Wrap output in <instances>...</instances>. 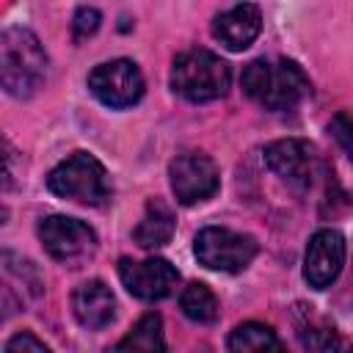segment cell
I'll use <instances>...</instances> for the list:
<instances>
[{"mask_svg": "<svg viewBox=\"0 0 353 353\" xmlns=\"http://www.w3.org/2000/svg\"><path fill=\"white\" fill-rule=\"evenodd\" d=\"M345 265V237L336 229H320L312 234L303 254V279L314 290H325L336 281Z\"/></svg>", "mask_w": 353, "mask_h": 353, "instance_id": "11", "label": "cell"}, {"mask_svg": "<svg viewBox=\"0 0 353 353\" xmlns=\"http://www.w3.org/2000/svg\"><path fill=\"white\" fill-rule=\"evenodd\" d=\"M226 347L229 350H281V339L273 334V328L262 323H243L229 334Z\"/></svg>", "mask_w": 353, "mask_h": 353, "instance_id": "17", "label": "cell"}, {"mask_svg": "<svg viewBox=\"0 0 353 353\" xmlns=\"http://www.w3.org/2000/svg\"><path fill=\"white\" fill-rule=\"evenodd\" d=\"M179 306H182L185 317L193 320V323H215L218 320V298L201 281H193V284H188L182 290Z\"/></svg>", "mask_w": 353, "mask_h": 353, "instance_id": "16", "label": "cell"}, {"mask_svg": "<svg viewBox=\"0 0 353 353\" xmlns=\"http://www.w3.org/2000/svg\"><path fill=\"white\" fill-rule=\"evenodd\" d=\"M262 30V11L254 3H237L215 17L212 36L232 52H240L254 44Z\"/></svg>", "mask_w": 353, "mask_h": 353, "instance_id": "12", "label": "cell"}, {"mask_svg": "<svg viewBox=\"0 0 353 353\" xmlns=\"http://www.w3.org/2000/svg\"><path fill=\"white\" fill-rule=\"evenodd\" d=\"M193 251L204 268L221 270V273H237L248 268L251 259L256 256V240L251 234H243L226 226H207L196 234Z\"/></svg>", "mask_w": 353, "mask_h": 353, "instance_id": "5", "label": "cell"}, {"mask_svg": "<svg viewBox=\"0 0 353 353\" xmlns=\"http://www.w3.org/2000/svg\"><path fill=\"white\" fill-rule=\"evenodd\" d=\"M25 353V350H30V353H47L50 347L41 342V339H36L33 334H28V331H22V334H17V336H11L8 342H6V353Z\"/></svg>", "mask_w": 353, "mask_h": 353, "instance_id": "20", "label": "cell"}, {"mask_svg": "<svg viewBox=\"0 0 353 353\" xmlns=\"http://www.w3.org/2000/svg\"><path fill=\"white\" fill-rule=\"evenodd\" d=\"M39 240L44 245V251L63 262L77 268L80 262L91 259L97 251V234L88 223L69 218V215H47L39 223Z\"/></svg>", "mask_w": 353, "mask_h": 353, "instance_id": "6", "label": "cell"}, {"mask_svg": "<svg viewBox=\"0 0 353 353\" xmlns=\"http://www.w3.org/2000/svg\"><path fill=\"white\" fill-rule=\"evenodd\" d=\"M243 91L268 110H290L309 97L312 85L303 69L292 61L256 58L243 69Z\"/></svg>", "mask_w": 353, "mask_h": 353, "instance_id": "1", "label": "cell"}, {"mask_svg": "<svg viewBox=\"0 0 353 353\" xmlns=\"http://www.w3.org/2000/svg\"><path fill=\"white\" fill-rule=\"evenodd\" d=\"M47 188L61 199H72L88 207H99L110 199V176L105 165L88 152H74L61 160L50 171Z\"/></svg>", "mask_w": 353, "mask_h": 353, "instance_id": "4", "label": "cell"}, {"mask_svg": "<svg viewBox=\"0 0 353 353\" xmlns=\"http://www.w3.org/2000/svg\"><path fill=\"white\" fill-rule=\"evenodd\" d=\"M72 312L77 317V323L88 331H99L105 325L113 323L116 317V298L110 292V287L99 279L83 281L74 292H72Z\"/></svg>", "mask_w": 353, "mask_h": 353, "instance_id": "13", "label": "cell"}, {"mask_svg": "<svg viewBox=\"0 0 353 353\" xmlns=\"http://www.w3.org/2000/svg\"><path fill=\"white\" fill-rule=\"evenodd\" d=\"M232 72L229 63L221 61L210 50H185L174 58L171 66V88L188 102H210L229 91Z\"/></svg>", "mask_w": 353, "mask_h": 353, "instance_id": "3", "label": "cell"}, {"mask_svg": "<svg viewBox=\"0 0 353 353\" xmlns=\"http://www.w3.org/2000/svg\"><path fill=\"white\" fill-rule=\"evenodd\" d=\"M88 88L108 108H130L143 97V74L138 63L127 58H116L91 69Z\"/></svg>", "mask_w": 353, "mask_h": 353, "instance_id": "7", "label": "cell"}, {"mask_svg": "<svg viewBox=\"0 0 353 353\" xmlns=\"http://www.w3.org/2000/svg\"><path fill=\"white\" fill-rule=\"evenodd\" d=\"M328 130H331V135L336 138V143L345 149V154L353 160V116H347V113H336V116L331 119Z\"/></svg>", "mask_w": 353, "mask_h": 353, "instance_id": "19", "label": "cell"}, {"mask_svg": "<svg viewBox=\"0 0 353 353\" xmlns=\"http://www.w3.org/2000/svg\"><path fill=\"white\" fill-rule=\"evenodd\" d=\"M47 77V52L28 28H6L0 36V83L11 97H30Z\"/></svg>", "mask_w": 353, "mask_h": 353, "instance_id": "2", "label": "cell"}, {"mask_svg": "<svg viewBox=\"0 0 353 353\" xmlns=\"http://www.w3.org/2000/svg\"><path fill=\"white\" fill-rule=\"evenodd\" d=\"M99 22H102V14H99L97 8H91V6L77 8V11H74V19H72V33H74V39L83 41V39L94 36V33L99 30Z\"/></svg>", "mask_w": 353, "mask_h": 353, "instance_id": "18", "label": "cell"}, {"mask_svg": "<svg viewBox=\"0 0 353 353\" xmlns=\"http://www.w3.org/2000/svg\"><path fill=\"white\" fill-rule=\"evenodd\" d=\"M119 279L130 295L141 301H160L171 295V290L179 281V273L168 259H160V256L141 259V262L124 256L119 259Z\"/></svg>", "mask_w": 353, "mask_h": 353, "instance_id": "9", "label": "cell"}, {"mask_svg": "<svg viewBox=\"0 0 353 353\" xmlns=\"http://www.w3.org/2000/svg\"><path fill=\"white\" fill-rule=\"evenodd\" d=\"M265 163L295 193H306L314 182V152L306 141H298V138L273 141L265 149Z\"/></svg>", "mask_w": 353, "mask_h": 353, "instance_id": "10", "label": "cell"}, {"mask_svg": "<svg viewBox=\"0 0 353 353\" xmlns=\"http://www.w3.org/2000/svg\"><path fill=\"white\" fill-rule=\"evenodd\" d=\"M168 176H171V190H174L176 201L185 207L207 201L221 188V174H218L215 163L201 152L176 154L168 165Z\"/></svg>", "mask_w": 353, "mask_h": 353, "instance_id": "8", "label": "cell"}, {"mask_svg": "<svg viewBox=\"0 0 353 353\" xmlns=\"http://www.w3.org/2000/svg\"><path fill=\"white\" fill-rule=\"evenodd\" d=\"M171 234H174V212L160 199H149L138 226L132 229V240L141 248L152 251V248L165 245L171 240Z\"/></svg>", "mask_w": 353, "mask_h": 353, "instance_id": "14", "label": "cell"}, {"mask_svg": "<svg viewBox=\"0 0 353 353\" xmlns=\"http://www.w3.org/2000/svg\"><path fill=\"white\" fill-rule=\"evenodd\" d=\"M116 350H143V353H154V350H165V339H163V320L160 314L149 312L143 314L132 331L116 345Z\"/></svg>", "mask_w": 353, "mask_h": 353, "instance_id": "15", "label": "cell"}]
</instances>
